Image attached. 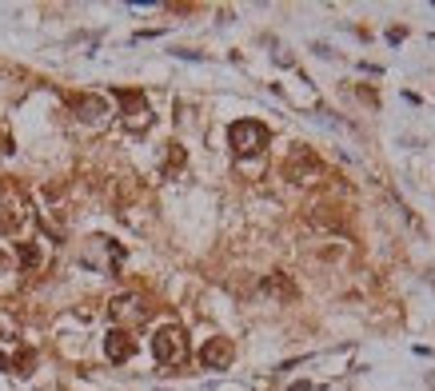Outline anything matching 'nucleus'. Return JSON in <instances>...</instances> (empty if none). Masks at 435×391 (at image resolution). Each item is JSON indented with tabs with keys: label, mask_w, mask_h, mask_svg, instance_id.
Listing matches in <instances>:
<instances>
[{
	"label": "nucleus",
	"mask_w": 435,
	"mask_h": 391,
	"mask_svg": "<svg viewBox=\"0 0 435 391\" xmlns=\"http://www.w3.org/2000/svg\"><path fill=\"white\" fill-rule=\"evenodd\" d=\"M268 140H272V132H268V124H259V120H236L228 128V144H232L236 156H256V152L268 148Z\"/></svg>",
	"instance_id": "1"
},
{
	"label": "nucleus",
	"mask_w": 435,
	"mask_h": 391,
	"mask_svg": "<svg viewBox=\"0 0 435 391\" xmlns=\"http://www.w3.org/2000/svg\"><path fill=\"white\" fill-rule=\"evenodd\" d=\"M152 351L160 363H184L188 359V340H184V327L164 324L156 336H152Z\"/></svg>",
	"instance_id": "2"
},
{
	"label": "nucleus",
	"mask_w": 435,
	"mask_h": 391,
	"mask_svg": "<svg viewBox=\"0 0 435 391\" xmlns=\"http://www.w3.org/2000/svg\"><path fill=\"white\" fill-rule=\"evenodd\" d=\"M116 100L124 104V120H128L132 128H148V100L144 92H128V88H116Z\"/></svg>",
	"instance_id": "3"
},
{
	"label": "nucleus",
	"mask_w": 435,
	"mask_h": 391,
	"mask_svg": "<svg viewBox=\"0 0 435 391\" xmlns=\"http://www.w3.org/2000/svg\"><path fill=\"white\" fill-rule=\"evenodd\" d=\"M200 363H204L208 372H224L228 363H232V343L220 340V336H216V340H208L204 347H200Z\"/></svg>",
	"instance_id": "4"
},
{
	"label": "nucleus",
	"mask_w": 435,
	"mask_h": 391,
	"mask_svg": "<svg viewBox=\"0 0 435 391\" xmlns=\"http://www.w3.org/2000/svg\"><path fill=\"white\" fill-rule=\"evenodd\" d=\"M104 351H108L112 363H124V359H132V351H136V340H132L124 327H112V331L104 336Z\"/></svg>",
	"instance_id": "5"
},
{
	"label": "nucleus",
	"mask_w": 435,
	"mask_h": 391,
	"mask_svg": "<svg viewBox=\"0 0 435 391\" xmlns=\"http://www.w3.org/2000/svg\"><path fill=\"white\" fill-rule=\"evenodd\" d=\"M312 168H316V160H312L307 152H296V156L288 160V168H284V172H288L291 180H304V172H312Z\"/></svg>",
	"instance_id": "6"
},
{
	"label": "nucleus",
	"mask_w": 435,
	"mask_h": 391,
	"mask_svg": "<svg viewBox=\"0 0 435 391\" xmlns=\"http://www.w3.org/2000/svg\"><path fill=\"white\" fill-rule=\"evenodd\" d=\"M72 104L84 112V120H100L104 116V100H96V96H72Z\"/></svg>",
	"instance_id": "7"
},
{
	"label": "nucleus",
	"mask_w": 435,
	"mask_h": 391,
	"mask_svg": "<svg viewBox=\"0 0 435 391\" xmlns=\"http://www.w3.org/2000/svg\"><path fill=\"white\" fill-rule=\"evenodd\" d=\"M17 252H20V263H24V268H36V263H40L36 244H17Z\"/></svg>",
	"instance_id": "8"
},
{
	"label": "nucleus",
	"mask_w": 435,
	"mask_h": 391,
	"mask_svg": "<svg viewBox=\"0 0 435 391\" xmlns=\"http://www.w3.org/2000/svg\"><path fill=\"white\" fill-rule=\"evenodd\" d=\"M264 288H268V292H280V295H291V284L284 279V272H275L272 279H264Z\"/></svg>",
	"instance_id": "9"
},
{
	"label": "nucleus",
	"mask_w": 435,
	"mask_h": 391,
	"mask_svg": "<svg viewBox=\"0 0 435 391\" xmlns=\"http://www.w3.org/2000/svg\"><path fill=\"white\" fill-rule=\"evenodd\" d=\"M180 164H184V148H180V144H172V156H168V172H176Z\"/></svg>",
	"instance_id": "10"
},
{
	"label": "nucleus",
	"mask_w": 435,
	"mask_h": 391,
	"mask_svg": "<svg viewBox=\"0 0 435 391\" xmlns=\"http://www.w3.org/2000/svg\"><path fill=\"white\" fill-rule=\"evenodd\" d=\"M4 367H8V356H4V351H0V372H4Z\"/></svg>",
	"instance_id": "11"
}]
</instances>
